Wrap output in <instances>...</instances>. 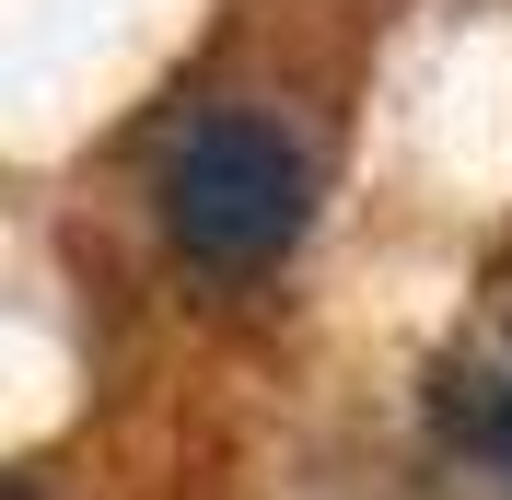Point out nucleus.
I'll return each mask as SVG.
<instances>
[{
    "label": "nucleus",
    "mask_w": 512,
    "mask_h": 500,
    "mask_svg": "<svg viewBox=\"0 0 512 500\" xmlns=\"http://www.w3.org/2000/svg\"><path fill=\"white\" fill-rule=\"evenodd\" d=\"M501 442H512V407H501Z\"/></svg>",
    "instance_id": "2"
},
{
    "label": "nucleus",
    "mask_w": 512,
    "mask_h": 500,
    "mask_svg": "<svg viewBox=\"0 0 512 500\" xmlns=\"http://www.w3.org/2000/svg\"><path fill=\"white\" fill-rule=\"evenodd\" d=\"M152 210H163V245L198 256V268H268V256L303 233L315 210V152L303 128H280L268 105H198V117L163 128L152 152Z\"/></svg>",
    "instance_id": "1"
}]
</instances>
